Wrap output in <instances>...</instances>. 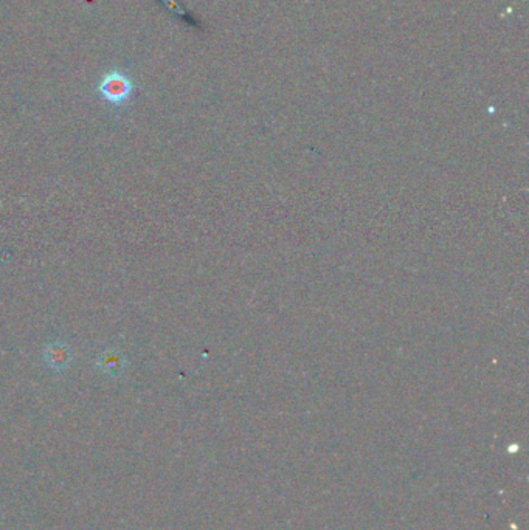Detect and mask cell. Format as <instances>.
I'll list each match as a JSON object with an SVG mask.
<instances>
[{"instance_id":"cell-1","label":"cell","mask_w":529,"mask_h":530,"mask_svg":"<svg viewBox=\"0 0 529 530\" xmlns=\"http://www.w3.org/2000/svg\"><path fill=\"white\" fill-rule=\"evenodd\" d=\"M99 93H101L106 101L115 106L123 104L131 96L132 83L129 78L120 73V71H112V73L103 78L101 84H99Z\"/></svg>"},{"instance_id":"cell-3","label":"cell","mask_w":529,"mask_h":530,"mask_svg":"<svg viewBox=\"0 0 529 530\" xmlns=\"http://www.w3.org/2000/svg\"><path fill=\"white\" fill-rule=\"evenodd\" d=\"M71 358H73V354H71L67 343L53 341L44 349V360L53 371L67 369Z\"/></svg>"},{"instance_id":"cell-2","label":"cell","mask_w":529,"mask_h":530,"mask_svg":"<svg viewBox=\"0 0 529 530\" xmlns=\"http://www.w3.org/2000/svg\"><path fill=\"white\" fill-rule=\"evenodd\" d=\"M97 368L101 371L104 375L117 377L126 369V355L123 354V350L117 348L106 349L98 355Z\"/></svg>"}]
</instances>
